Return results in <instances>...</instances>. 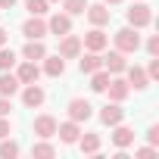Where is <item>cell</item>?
I'll use <instances>...</instances> for the list:
<instances>
[{
    "label": "cell",
    "instance_id": "cell-6",
    "mask_svg": "<svg viewBox=\"0 0 159 159\" xmlns=\"http://www.w3.org/2000/svg\"><path fill=\"white\" fill-rule=\"evenodd\" d=\"M22 34H25L28 41H44V38H47V22H44V16H28V19L22 22Z\"/></svg>",
    "mask_w": 159,
    "mask_h": 159
},
{
    "label": "cell",
    "instance_id": "cell-30",
    "mask_svg": "<svg viewBox=\"0 0 159 159\" xmlns=\"http://www.w3.org/2000/svg\"><path fill=\"white\" fill-rule=\"evenodd\" d=\"M147 75H150V81H156V78H159V56H153V59H150V66H147Z\"/></svg>",
    "mask_w": 159,
    "mask_h": 159
},
{
    "label": "cell",
    "instance_id": "cell-20",
    "mask_svg": "<svg viewBox=\"0 0 159 159\" xmlns=\"http://www.w3.org/2000/svg\"><path fill=\"white\" fill-rule=\"evenodd\" d=\"M44 56H47V47H44V41H25V47H22V59L41 62Z\"/></svg>",
    "mask_w": 159,
    "mask_h": 159
},
{
    "label": "cell",
    "instance_id": "cell-37",
    "mask_svg": "<svg viewBox=\"0 0 159 159\" xmlns=\"http://www.w3.org/2000/svg\"><path fill=\"white\" fill-rule=\"evenodd\" d=\"M103 3H106V7H119V3H122V0H103Z\"/></svg>",
    "mask_w": 159,
    "mask_h": 159
},
{
    "label": "cell",
    "instance_id": "cell-12",
    "mask_svg": "<svg viewBox=\"0 0 159 159\" xmlns=\"http://www.w3.org/2000/svg\"><path fill=\"white\" fill-rule=\"evenodd\" d=\"M56 134H59L62 143H78V137H81V122H72V119L56 122Z\"/></svg>",
    "mask_w": 159,
    "mask_h": 159
},
{
    "label": "cell",
    "instance_id": "cell-35",
    "mask_svg": "<svg viewBox=\"0 0 159 159\" xmlns=\"http://www.w3.org/2000/svg\"><path fill=\"white\" fill-rule=\"evenodd\" d=\"M16 7V0H0V10H13Z\"/></svg>",
    "mask_w": 159,
    "mask_h": 159
},
{
    "label": "cell",
    "instance_id": "cell-1",
    "mask_svg": "<svg viewBox=\"0 0 159 159\" xmlns=\"http://www.w3.org/2000/svg\"><path fill=\"white\" fill-rule=\"evenodd\" d=\"M112 41H116V50H122L125 56H128V53H137V50H140V34H137V28H131V25L119 28V31L112 34Z\"/></svg>",
    "mask_w": 159,
    "mask_h": 159
},
{
    "label": "cell",
    "instance_id": "cell-19",
    "mask_svg": "<svg viewBox=\"0 0 159 159\" xmlns=\"http://www.w3.org/2000/svg\"><path fill=\"white\" fill-rule=\"evenodd\" d=\"M78 69H81V75H91V72L103 69V56H100V53H94V50H88L81 59H78Z\"/></svg>",
    "mask_w": 159,
    "mask_h": 159
},
{
    "label": "cell",
    "instance_id": "cell-23",
    "mask_svg": "<svg viewBox=\"0 0 159 159\" xmlns=\"http://www.w3.org/2000/svg\"><path fill=\"white\" fill-rule=\"evenodd\" d=\"M31 156H34V159H50V156H56V147H53L47 137H38V143L31 147Z\"/></svg>",
    "mask_w": 159,
    "mask_h": 159
},
{
    "label": "cell",
    "instance_id": "cell-33",
    "mask_svg": "<svg viewBox=\"0 0 159 159\" xmlns=\"http://www.w3.org/2000/svg\"><path fill=\"white\" fill-rule=\"evenodd\" d=\"M10 109H13L10 97H0V116H10Z\"/></svg>",
    "mask_w": 159,
    "mask_h": 159
},
{
    "label": "cell",
    "instance_id": "cell-10",
    "mask_svg": "<svg viewBox=\"0 0 159 159\" xmlns=\"http://www.w3.org/2000/svg\"><path fill=\"white\" fill-rule=\"evenodd\" d=\"M81 38H78V34H62V41H59V56L62 59H78V56H81Z\"/></svg>",
    "mask_w": 159,
    "mask_h": 159
},
{
    "label": "cell",
    "instance_id": "cell-11",
    "mask_svg": "<svg viewBox=\"0 0 159 159\" xmlns=\"http://www.w3.org/2000/svg\"><path fill=\"white\" fill-rule=\"evenodd\" d=\"M69 31H72V16H69V13H53V16L47 19V34L62 38V34H69Z\"/></svg>",
    "mask_w": 159,
    "mask_h": 159
},
{
    "label": "cell",
    "instance_id": "cell-31",
    "mask_svg": "<svg viewBox=\"0 0 159 159\" xmlns=\"http://www.w3.org/2000/svg\"><path fill=\"white\" fill-rule=\"evenodd\" d=\"M147 140H150V147H156V150H159V125H150V131H147Z\"/></svg>",
    "mask_w": 159,
    "mask_h": 159
},
{
    "label": "cell",
    "instance_id": "cell-22",
    "mask_svg": "<svg viewBox=\"0 0 159 159\" xmlns=\"http://www.w3.org/2000/svg\"><path fill=\"white\" fill-rule=\"evenodd\" d=\"M100 134H94V131H88V134H81L78 137V147H81V153H88V156H94V153H100Z\"/></svg>",
    "mask_w": 159,
    "mask_h": 159
},
{
    "label": "cell",
    "instance_id": "cell-18",
    "mask_svg": "<svg viewBox=\"0 0 159 159\" xmlns=\"http://www.w3.org/2000/svg\"><path fill=\"white\" fill-rule=\"evenodd\" d=\"M19 78H16V72H0V97H10L13 100V94H19Z\"/></svg>",
    "mask_w": 159,
    "mask_h": 159
},
{
    "label": "cell",
    "instance_id": "cell-13",
    "mask_svg": "<svg viewBox=\"0 0 159 159\" xmlns=\"http://www.w3.org/2000/svg\"><path fill=\"white\" fill-rule=\"evenodd\" d=\"M16 78H19V84H31V81L41 78V66L31 62V59H22V62L16 66Z\"/></svg>",
    "mask_w": 159,
    "mask_h": 159
},
{
    "label": "cell",
    "instance_id": "cell-36",
    "mask_svg": "<svg viewBox=\"0 0 159 159\" xmlns=\"http://www.w3.org/2000/svg\"><path fill=\"white\" fill-rule=\"evenodd\" d=\"M7 41H10V34H7V28H0V47H3Z\"/></svg>",
    "mask_w": 159,
    "mask_h": 159
},
{
    "label": "cell",
    "instance_id": "cell-8",
    "mask_svg": "<svg viewBox=\"0 0 159 159\" xmlns=\"http://www.w3.org/2000/svg\"><path fill=\"white\" fill-rule=\"evenodd\" d=\"M125 81L131 84V91H147L150 88V75H147V69H140V66H125Z\"/></svg>",
    "mask_w": 159,
    "mask_h": 159
},
{
    "label": "cell",
    "instance_id": "cell-2",
    "mask_svg": "<svg viewBox=\"0 0 159 159\" xmlns=\"http://www.w3.org/2000/svg\"><path fill=\"white\" fill-rule=\"evenodd\" d=\"M103 94H109V100H112V103H125V100L131 97V84L125 81V78H122V75H112V78H109V84H106V91H103Z\"/></svg>",
    "mask_w": 159,
    "mask_h": 159
},
{
    "label": "cell",
    "instance_id": "cell-16",
    "mask_svg": "<svg viewBox=\"0 0 159 159\" xmlns=\"http://www.w3.org/2000/svg\"><path fill=\"white\" fill-rule=\"evenodd\" d=\"M112 143H116V150H128V147L134 143V131H131L125 122L112 125Z\"/></svg>",
    "mask_w": 159,
    "mask_h": 159
},
{
    "label": "cell",
    "instance_id": "cell-17",
    "mask_svg": "<svg viewBox=\"0 0 159 159\" xmlns=\"http://www.w3.org/2000/svg\"><path fill=\"white\" fill-rule=\"evenodd\" d=\"M34 134H38V137H47V140H50V137H56V119H53V116H47V112H44V116H38V119H34Z\"/></svg>",
    "mask_w": 159,
    "mask_h": 159
},
{
    "label": "cell",
    "instance_id": "cell-7",
    "mask_svg": "<svg viewBox=\"0 0 159 159\" xmlns=\"http://www.w3.org/2000/svg\"><path fill=\"white\" fill-rule=\"evenodd\" d=\"M81 47H84V50L100 53V50H106V47H109V34H106L103 28H97V25H94V28H91V31L81 38Z\"/></svg>",
    "mask_w": 159,
    "mask_h": 159
},
{
    "label": "cell",
    "instance_id": "cell-5",
    "mask_svg": "<svg viewBox=\"0 0 159 159\" xmlns=\"http://www.w3.org/2000/svg\"><path fill=\"white\" fill-rule=\"evenodd\" d=\"M150 22H153V10H150L147 3H134V7L128 10V25H131V28L140 31V28H147Z\"/></svg>",
    "mask_w": 159,
    "mask_h": 159
},
{
    "label": "cell",
    "instance_id": "cell-4",
    "mask_svg": "<svg viewBox=\"0 0 159 159\" xmlns=\"http://www.w3.org/2000/svg\"><path fill=\"white\" fill-rule=\"evenodd\" d=\"M66 112H69V119H72V122H88V119L94 116V106H91L84 97H72V100H69V106H66Z\"/></svg>",
    "mask_w": 159,
    "mask_h": 159
},
{
    "label": "cell",
    "instance_id": "cell-24",
    "mask_svg": "<svg viewBox=\"0 0 159 159\" xmlns=\"http://www.w3.org/2000/svg\"><path fill=\"white\" fill-rule=\"evenodd\" d=\"M109 78H112V75H109L106 69L91 72V91H94V94H103V91H106V84H109Z\"/></svg>",
    "mask_w": 159,
    "mask_h": 159
},
{
    "label": "cell",
    "instance_id": "cell-28",
    "mask_svg": "<svg viewBox=\"0 0 159 159\" xmlns=\"http://www.w3.org/2000/svg\"><path fill=\"white\" fill-rule=\"evenodd\" d=\"M28 16H47V0H25Z\"/></svg>",
    "mask_w": 159,
    "mask_h": 159
},
{
    "label": "cell",
    "instance_id": "cell-3",
    "mask_svg": "<svg viewBox=\"0 0 159 159\" xmlns=\"http://www.w3.org/2000/svg\"><path fill=\"white\" fill-rule=\"evenodd\" d=\"M44 100H47V94H44V88H41L38 81L22 84V103H25V109H41Z\"/></svg>",
    "mask_w": 159,
    "mask_h": 159
},
{
    "label": "cell",
    "instance_id": "cell-9",
    "mask_svg": "<svg viewBox=\"0 0 159 159\" xmlns=\"http://www.w3.org/2000/svg\"><path fill=\"white\" fill-rule=\"evenodd\" d=\"M84 16H88V22H91V25L103 28V25H109V19H112V10H109L106 3H88Z\"/></svg>",
    "mask_w": 159,
    "mask_h": 159
},
{
    "label": "cell",
    "instance_id": "cell-21",
    "mask_svg": "<svg viewBox=\"0 0 159 159\" xmlns=\"http://www.w3.org/2000/svg\"><path fill=\"white\" fill-rule=\"evenodd\" d=\"M44 75H50V78H59L62 72H66V59L56 53V56H44V69H41Z\"/></svg>",
    "mask_w": 159,
    "mask_h": 159
},
{
    "label": "cell",
    "instance_id": "cell-27",
    "mask_svg": "<svg viewBox=\"0 0 159 159\" xmlns=\"http://www.w3.org/2000/svg\"><path fill=\"white\" fill-rule=\"evenodd\" d=\"M62 3V13H69V16H84V10H88V0H59Z\"/></svg>",
    "mask_w": 159,
    "mask_h": 159
},
{
    "label": "cell",
    "instance_id": "cell-15",
    "mask_svg": "<svg viewBox=\"0 0 159 159\" xmlns=\"http://www.w3.org/2000/svg\"><path fill=\"white\" fill-rule=\"evenodd\" d=\"M125 66H128V59H125V53H122V50H109V53L103 56V69H106L109 75H122V72H125Z\"/></svg>",
    "mask_w": 159,
    "mask_h": 159
},
{
    "label": "cell",
    "instance_id": "cell-32",
    "mask_svg": "<svg viewBox=\"0 0 159 159\" xmlns=\"http://www.w3.org/2000/svg\"><path fill=\"white\" fill-rule=\"evenodd\" d=\"M13 134V125H10V116H0V137H10Z\"/></svg>",
    "mask_w": 159,
    "mask_h": 159
},
{
    "label": "cell",
    "instance_id": "cell-34",
    "mask_svg": "<svg viewBox=\"0 0 159 159\" xmlns=\"http://www.w3.org/2000/svg\"><path fill=\"white\" fill-rule=\"evenodd\" d=\"M134 153H137V156H153V153H156V147H150V143H147V147H137Z\"/></svg>",
    "mask_w": 159,
    "mask_h": 159
},
{
    "label": "cell",
    "instance_id": "cell-14",
    "mask_svg": "<svg viewBox=\"0 0 159 159\" xmlns=\"http://www.w3.org/2000/svg\"><path fill=\"white\" fill-rule=\"evenodd\" d=\"M100 122L106 125V128H112V125H119V122H125V109H122V103H106L103 109H100Z\"/></svg>",
    "mask_w": 159,
    "mask_h": 159
},
{
    "label": "cell",
    "instance_id": "cell-29",
    "mask_svg": "<svg viewBox=\"0 0 159 159\" xmlns=\"http://www.w3.org/2000/svg\"><path fill=\"white\" fill-rule=\"evenodd\" d=\"M147 53L150 56H159V34H150L147 38Z\"/></svg>",
    "mask_w": 159,
    "mask_h": 159
},
{
    "label": "cell",
    "instance_id": "cell-26",
    "mask_svg": "<svg viewBox=\"0 0 159 159\" xmlns=\"http://www.w3.org/2000/svg\"><path fill=\"white\" fill-rule=\"evenodd\" d=\"M22 150H19V143L16 140H10V137H0V159H16Z\"/></svg>",
    "mask_w": 159,
    "mask_h": 159
},
{
    "label": "cell",
    "instance_id": "cell-25",
    "mask_svg": "<svg viewBox=\"0 0 159 159\" xmlns=\"http://www.w3.org/2000/svg\"><path fill=\"white\" fill-rule=\"evenodd\" d=\"M16 62H19V59H16V53L3 44V47H0V72H13V69H16Z\"/></svg>",
    "mask_w": 159,
    "mask_h": 159
},
{
    "label": "cell",
    "instance_id": "cell-38",
    "mask_svg": "<svg viewBox=\"0 0 159 159\" xmlns=\"http://www.w3.org/2000/svg\"><path fill=\"white\" fill-rule=\"evenodd\" d=\"M47 3H59V0H47Z\"/></svg>",
    "mask_w": 159,
    "mask_h": 159
}]
</instances>
